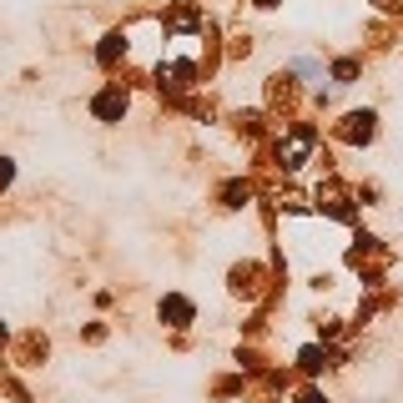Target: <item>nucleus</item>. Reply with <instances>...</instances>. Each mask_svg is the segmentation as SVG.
I'll return each mask as SVG.
<instances>
[{
	"mask_svg": "<svg viewBox=\"0 0 403 403\" xmlns=\"http://www.w3.org/2000/svg\"><path fill=\"white\" fill-rule=\"evenodd\" d=\"M323 363H328V358H323L318 348H308V353H303V368H323Z\"/></svg>",
	"mask_w": 403,
	"mask_h": 403,
	"instance_id": "7ed1b4c3",
	"label": "nucleus"
},
{
	"mask_svg": "<svg viewBox=\"0 0 403 403\" xmlns=\"http://www.w3.org/2000/svg\"><path fill=\"white\" fill-rule=\"evenodd\" d=\"M161 318H171V323H187V318H192V308H187L182 298H166V303H161Z\"/></svg>",
	"mask_w": 403,
	"mask_h": 403,
	"instance_id": "f257e3e1",
	"label": "nucleus"
},
{
	"mask_svg": "<svg viewBox=\"0 0 403 403\" xmlns=\"http://www.w3.org/2000/svg\"><path fill=\"white\" fill-rule=\"evenodd\" d=\"M122 106H127L122 96H101V101H96V111H101V117H117V111H122Z\"/></svg>",
	"mask_w": 403,
	"mask_h": 403,
	"instance_id": "f03ea898",
	"label": "nucleus"
}]
</instances>
